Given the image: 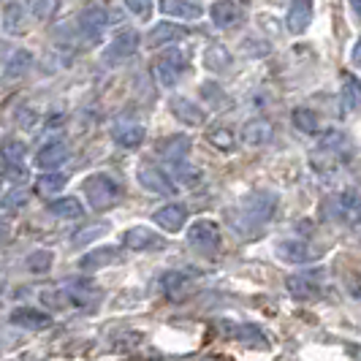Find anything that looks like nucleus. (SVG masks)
<instances>
[{"label": "nucleus", "mask_w": 361, "mask_h": 361, "mask_svg": "<svg viewBox=\"0 0 361 361\" xmlns=\"http://www.w3.org/2000/svg\"><path fill=\"white\" fill-rule=\"evenodd\" d=\"M109 231V223H95V226H87V228H82V234H73L71 242L73 245H85V242H90L95 236L106 234Z\"/></svg>", "instance_id": "40"}, {"label": "nucleus", "mask_w": 361, "mask_h": 361, "mask_svg": "<svg viewBox=\"0 0 361 361\" xmlns=\"http://www.w3.org/2000/svg\"><path fill=\"white\" fill-rule=\"evenodd\" d=\"M286 288L293 299H318L324 293V271L305 269L286 277Z\"/></svg>", "instance_id": "4"}, {"label": "nucleus", "mask_w": 361, "mask_h": 361, "mask_svg": "<svg viewBox=\"0 0 361 361\" xmlns=\"http://www.w3.org/2000/svg\"><path fill=\"white\" fill-rule=\"evenodd\" d=\"M209 17H212L217 27L228 30V27H236L242 22V8L236 6L234 0H217L215 6L209 8Z\"/></svg>", "instance_id": "17"}, {"label": "nucleus", "mask_w": 361, "mask_h": 361, "mask_svg": "<svg viewBox=\"0 0 361 361\" xmlns=\"http://www.w3.org/2000/svg\"><path fill=\"white\" fill-rule=\"evenodd\" d=\"M290 120H293V126L299 128L302 133H310V136L321 133V120H318V114H315L312 109H305V106L293 109Z\"/></svg>", "instance_id": "29"}, {"label": "nucleus", "mask_w": 361, "mask_h": 361, "mask_svg": "<svg viewBox=\"0 0 361 361\" xmlns=\"http://www.w3.org/2000/svg\"><path fill=\"white\" fill-rule=\"evenodd\" d=\"M318 149L326 152V155H331V158H337V161H345L350 155V142L340 130H326L318 139Z\"/></svg>", "instance_id": "18"}, {"label": "nucleus", "mask_w": 361, "mask_h": 361, "mask_svg": "<svg viewBox=\"0 0 361 361\" xmlns=\"http://www.w3.org/2000/svg\"><path fill=\"white\" fill-rule=\"evenodd\" d=\"M17 123H19V128H25V130H33V128L38 126V111L30 106H22L17 111Z\"/></svg>", "instance_id": "41"}, {"label": "nucleus", "mask_w": 361, "mask_h": 361, "mask_svg": "<svg viewBox=\"0 0 361 361\" xmlns=\"http://www.w3.org/2000/svg\"><path fill=\"white\" fill-rule=\"evenodd\" d=\"M106 11L104 8H98V6H90V8H85L82 11V17H79V27L87 33V36L98 38L101 33H104V27H106Z\"/></svg>", "instance_id": "24"}, {"label": "nucleus", "mask_w": 361, "mask_h": 361, "mask_svg": "<svg viewBox=\"0 0 361 361\" xmlns=\"http://www.w3.org/2000/svg\"><path fill=\"white\" fill-rule=\"evenodd\" d=\"M52 261L54 255L49 253V250H36V253H30V258H27V267H30V271H47L52 269Z\"/></svg>", "instance_id": "39"}, {"label": "nucleus", "mask_w": 361, "mask_h": 361, "mask_svg": "<svg viewBox=\"0 0 361 361\" xmlns=\"http://www.w3.org/2000/svg\"><path fill=\"white\" fill-rule=\"evenodd\" d=\"M169 109H171V114L180 120V123H185V126H190V128H199L207 123V114H204V109L196 106L193 101H188V98H171L169 101Z\"/></svg>", "instance_id": "11"}, {"label": "nucleus", "mask_w": 361, "mask_h": 361, "mask_svg": "<svg viewBox=\"0 0 361 361\" xmlns=\"http://www.w3.org/2000/svg\"><path fill=\"white\" fill-rule=\"evenodd\" d=\"M145 136H147V130H145V126H139V123H117V126L111 128V139L120 147H126V149L142 147Z\"/></svg>", "instance_id": "16"}, {"label": "nucleus", "mask_w": 361, "mask_h": 361, "mask_svg": "<svg viewBox=\"0 0 361 361\" xmlns=\"http://www.w3.org/2000/svg\"><path fill=\"white\" fill-rule=\"evenodd\" d=\"M63 161H68V147H66V142H49V145H44L41 149H38L36 155V166L38 169H54V166H60Z\"/></svg>", "instance_id": "21"}, {"label": "nucleus", "mask_w": 361, "mask_h": 361, "mask_svg": "<svg viewBox=\"0 0 361 361\" xmlns=\"http://www.w3.org/2000/svg\"><path fill=\"white\" fill-rule=\"evenodd\" d=\"M188 152H190V139H188V136H171V139H166L161 145V155L169 158L171 163L182 161Z\"/></svg>", "instance_id": "30"}, {"label": "nucleus", "mask_w": 361, "mask_h": 361, "mask_svg": "<svg viewBox=\"0 0 361 361\" xmlns=\"http://www.w3.org/2000/svg\"><path fill=\"white\" fill-rule=\"evenodd\" d=\"M66 177L63 174H44V177H38L36 180V193L38 196H57L63 188H66Z\"/></svg>", "instance_id": "33"}, {"label": "nucleus", "mask_w": 361, "mask_h": 361, "mask_svg": "<svg viewBox=\"0 0 361 361\" xmlns=\"http://www.w3.org/2000/svg\"><path fill=\"white\" fill-rule=\"evenodd\" d=\"M274 212H277V193H271V190H250L239 204V215L253 228L269 223Z\"/></svg>", "instance_id": "2"}, {"label": "nucleus", "mask_w": 361, "mask_h": 361, "mask_svg": "<svg viewBox=\"0 0 361 361\" xmlns=\"http://www.w3.org/2000/svg\"><path fill=\"white\" fill-rule=\"evenodd\" d=\"M123 245H126L128 250H133V253H147V250L163 247L166 242L155 231H149L147 226H133V228H128L126 234H123Z\"/></svg>", "instance_id": "9"}, {"label": "nucleus", "mask_w": 361, "mask_h": 361, "mask_svg": "<svg viewBox=\"0 0 361 361\" xmlns=\"http://www.w3.org/2000/svg\"><path fill=\"white\" fill-rule=\"evenodd\" d=\"M343 101L348 109H361V82L356 76H343Z\"/></svg>", "instance_id": "34"}, {"label": "nucleus", "mask_w": 361, "mask_h": 361, "mask_svg": "<svg viewBox=\"0 0 361 361\" xmlns=\"http://www.w3.org/2000/svg\"><path fill=\"white\" fill-rule=\"evenodd\" d=\"M161 11L174 19H185V22L201 19V14H204V8L193 0H161Z\"/></svg>", "instance_id": "20"}, {"label": "nucleus", "mask_w": 361, "mask_h": 361, "mask_svg": "<svg viewBox=\"0 0 361 361\" xmlns=\"http://www.w3.org/2000/svg\"><path fill=\"white\" fill-rule=\"evenodd\" d=\"M152 220L161 226L163 231L177 234V231H182V226H185V220H188V209H185L182 204H166L161 209H155Z\"/></svg>", "instance_id": "13"}, {"label": "nucleus", "mask_w": 361, "mask_h": 361, "mask_svg": "<svg viewBox=\"0 0 361 361\" xmlns=\"http://www.w3.org/2000/svg\"><path fill=\"white\" fill-rule=\"evenodd\" d=\"M136 49H139V33L130 30V27H126V30H120L117 36L111 38V44H109V49H106V60L109 63L128 60Z\"/></svg>", "instance_id": "10"}, {"label": "nucleus", "mask_w": 361, "mask_h": 361, "mask_svg": "<svg viewBox=\"0 0 361 361\" xmlns=\"http://www.w3.org/2000/svg\"><path fill=\"white\" fill-rule=\"evenodd\" d=\"M188 242H190L196 250H201V253H217V250H220V242H223L220 226H217L215 220L201 217V220H196V223L188 228Z\"/></svg>", "instance_id": "5"}, {"label": "nucleus", "mask_w": 361, "mask_h": 361, "mask_svg": "<svg viewBox=\"0 0 361 361\" xmlns=\"http://www.w3.org/2000/svg\"><path fill=\"white\" fill-rule=\"evenodd\" d=\"M95 293H98V288H95L92 283H87V280H76L73 286L66 288L68 305H73V307H85V305L95 302Z\"/></svg>", "instance_id": "26"}, {"label": "nucleus", "mask_w": 361, "mask_h": 361, "mask_svg": "<svg viewBox=\"0 0 361 361\" xmlns=\"http://www.w3.org/2000/svg\"><path fill=\"white\" fill-rule=\"evenodd\" d=\"M54 8H57V0H36V3H33L36 19H49L54 14Z\"/></svg>", "instance_id": "43"}, {"label": "nucleus", "mask_w": 361, "mask_h": 361, "mask_svg": "<svg viewBox=\"0 0 361 361\" xmlns=\"http://www.w3.org/2000/svg\"><path fill=\"white\" fill-rule=\"evenodd\" d=\"M350 8H353V11L361 17V0H350Z\"/></svg>", "instance_id": "46"}, {"label": "nucleus", "mask_w": 361, "mask_h": 361, "mask_svg": "<svg viewBox=\"0 0 361 361\" xmlns=\"http://www.w3.org/2000/svg\"><path fill=\"white\" fill-rule=\"evenodd\" d=\"M114 258H117V247H95V250H90V253H85L79 258V269H104L109 264H114Z\"/></svg>", "instance_id": "25"}, {"label": "nucleus", "mask_w": 361, "mask_h": 361, "mask_svg": "<svg viewBox=\"0 0 361 361\" xmlns=\"http://www.w3.org/2000/svg\"><path fill=\"white\" fill-rule=\"evenodd\" d=\"M204 66H207L209 71L223 73L226 68H231V54H228L226 47L212 44V47H207V52H204Z\"/></svg>", "instance_id": "28"}, {"label": "nucleus", "mask_w": 361, "mask_h": 361, "mask_svg": "<svg viewBox=\"0 0 361 361\" xmlns=\"http://www.w3.org/2000/svg\"><path fill=\"white\" fill-rule=\"evenodd\" d=\"M185 283H188V274H182V271H166L161 277V288L169 293V296H177L182 288H185Z\"/></svg>", "instance_id": "37"}, {"label": "nucleus", "mask_w": 361, "mask_h": 361, "mask_svg": "<svg viewBox=\"0 0 361 361\" xmlns=\"http://www.w3.org/2000/svg\"><path fill=\"white\" fill-rule=\"evenodd\" d=\"M245 3H247V0H245Z\"/></svg>", "instance_id": "47"}, {"label": "nucleus", "mask_w": 361, "mask_h": 361, "mask_svg": "<svg viewBox=\"0 0 361 361\" xmlns=\"http://www.w3.org/2000/svg\"><path fill=\"white\" fill-rule=\"evenodd\" d=\"M185 36H188V30H185V27L174 25V22H161V25H155V27L149 30V36H147V44H149V47H163V44H174V41H182Z\"/></svg>", "instance_id": "22"}, {"label": "nucleus", "mask_w": 361, "mask_h": 361, "mask_svg": "<svg viewBox=\"0 0 361 361\" xmlns=\"http://www.w3.org/2000/svg\"><path fill=\"white\" fill-rule=\"evenodd\" d=\"M82 201L73 199V196H66V199H54L49 204V215L60 217V220H76V217H82Z\"/></svg>", "instance_id": "27"}, {"label": "nucleus", "mask_w": 361, "mask_h": 361, "mask_svg": "<svg viewBox=\"0 0 361 361\" xmlns=\"http://www.w3.org/2000/svg\"><path fill=\"white\" fill-rule=\"evenodd\" d=\"M274 253L280 255L283 261H288V264H310V261H315L321 255L305 239H280L274 245Z\"/></svg>", "instance_id": "8"}, {"label": "nucleus", "mask_w": 361, "mask_h": 361, "mask_svg": "<svg viewBox=\"0 0 361 361\" xmlns=\"http://www.w3.org/2000/svg\"><path fill=\"white\" fill-rule=\"evenodd\" d=\"M324 215L334 223H343L350 228H361V190L345 188L340 193L324 201Z\"/></svg>", "instance_id": "1"}, {"label": "nucleus", "mask_w": 361, "mask_h": 361, "mask_svg": "<svg viewBox=\"0 0 361 361\" xmlns=\"http://www.w3.org/2000/svg\"><path fill=\"white\" fill-rule=\"evenodd\" d=\"M185 68H188V57L174 49V52L163 54L161 60H155L152 73H155V79H158L161 87H174V85L180 82V76Z\"/></svg>", "instance_id": "6"}, {"label": "nucleus", "mask_w": 361, "mask_h": 361, "mask_svg": "<svg viewBox=\"0 0 361 361\" xmlns=\"http://www.w3.org/2000/svg\"><path fill=\"white\" fill-rule=\"evenodd\" d=\"M207 142H209L212 147H217V149H223V152H231V149L236 147V136H234V130H231V128L217 126L207 133Z\"/></svg>", "instance_id": "32"}, {"label": "nucleus", "mask_w": 361, "mask_h": 361, "mask_svg": "<svg viewBox=\"0 0 361 361\" xmlns=\"http://www.w3.org/2000/svg\"><path fill=\"white\" fill-rule=\"evenodd\" d=\"M126 6L130 8V14H136L139 19H147L152 14V0H126Z\"/></svg>", "instance_id": "42"}, {"label": "nucleus", "mask_w": 361, "mask_h": 361, "mask_svg": "<svg viewBox=\"0 0 361 361\" xmlns=\"http://www.w3.org/2000/svg\"><path fill=\"white\" fill-rule=\"evenodd\" d=\"M27 201H30V193H27V190H22V188H8V193L3 196L0 207H3L6 212H19Z\"/></svg>", "instance_id": "36"}, {"label": "nucleus", "mask_w": 361, "mask_h": 361, "mask_svg": "<svg viewBox=\"0 0 361 361\" xmlns=\"http://www.w3.org/2000/svg\"><path fill=\"white\" fill-rule=\"evenodd\" d=\"M25 152H27V147L22 145L19 139H6L0 145V158L8 163V166H19V163L25 161Z\"/></svg>", "instance_id": "35"}, {"label": "nucleus", "mask_w": 361, "mask_h": 361, "mask_svg": "<svg viewBox=\"0 0 361 361\" xmlns=\"http://www.w3.org/2000/svg\"><path fill=\"white\" fill-rule=\"evenodd\" d=\"M14 326H22V329H30V331H41V329H49L52 326V315L41 312V310L33 307H17L8 318Z\"/></svg>", "instance_id": "15"}, {"label": "nucleus", "mask_w": 361, "mask_h": 361, "mask_svg": "<svg viewBox=\"0 0 361 361\" xmlns=\"http://www.w3.org/2000/svg\"><path fill=\"white\" fill-rule=\"evenodd\" d=\"M136 180H139V185H142L145 190L158 193V196H174V193H177L174 180H171L166 171H161L158 166H139Z\"/></svg>", "instance_id": "7"}, {"label": "nucleus", "mask_w": 361, "mask_h": 361, "mask_svg": "<svg viewBox=\"0 0 361 361\" xmlns=\"http://www.w3.org/2000/svg\"><path fill=\"white\" fill-rule=\"evenodd\" d=\"M3 27H6V33H22L25 30V8L19 3H8L3 8Z\"/></svg>", "instance_id": "31"}, {"label": "nucleus", "mask_w": 361, "mask_h": 361, "mask_svg": "<svg viewBox=\"0 0 361 361\" xmlns=\"http://www.w3.org/2000/svg\"><path fill=\"white\" fill-rule=\"evenodd\" d=\"M350 60H353V66H361V38L353 44V52H350Z\"/></svg>", "instance_id": "44"}, {"label": "nucleus", "mask_w": 361, "mask_h": 361, "mask_svg": "<svg viewBox=\"0 0 361 361\" xmlns=\"http://www.w3.org/2000/svg\"><path fill=\"white\" fill-rule=\"evenodd\" d=\"M174 174H177V180H180L182 185H196V182H201L199 169L185 161H174Z\"/></svg>", "instance_id": "38"}, {"label": "nucleus", "mask_w": 361, "mask_h": 361, "mask_svg": "<svg viewBox=\"0 0 361 361\" xmlns=\"http://www.w3.org/2000/svg\"><path fill=\"white\" fill-rule=\"evenodd\" d=\"M85 196L90 201L92 209H98V212H104L109 207H114V201L120 199V185L106 177V174H92L85 180Z\"/></svg>", "instance_id": "3"}, {"label": "nucleus", "mask_w": 361, "mask_h": 361, "mask_svg": "<svg viewBox=\"0 0 361 361\" xmlns=\"http://www.w3.org/2000/svg\"><path fill=\"white\" fill-rule=\"evenodd\" d=\"M271 136H274V130L267 120H250V123H245L242 128V139H245V145L250 147H264L271 142Z\"/></svg>", "instance_id": "23"}, {"label": "nucleus", "mask_w": 361, "mask_h": 361, "mask_svg": "<svg viewBox=\"0 0 361 361\" xmlns=\"http://www.w3.org/2000/svg\"><path fill=\"white\" fill-rule=\"evenodd\" d=\"M30 66H33V54L27 52V49H14L11 57H6L3 79L6 82H17V79H22L25 73L30 71Z\"/></svg>", "instance_id": "19"}, {"label": "nucleus", "mask_w": 361, "mask_h": 361, "mask_svg": "<svg viewBox=\"0 0 361 361\" xmlns=\"http://www.w3.org/2000/svg\"><path fill=\"white\" fill-rule=\"evenodd\" d=\"M6 239H8V226H3V223H0V245H3Z\"/></svg>", "instance_id": "45"}, {"label": "nucleus", "mask_w": 361, "mask_h": 361, "mask_svg": "<svg viewBox=\"0 0 361 361\" xmlns=\"http://www.w3.org/2000/svg\"><path fill=\"white\" fill-rule=\"evenodd\" d=\"M312 22V0H290L286 25L293 36H302Z\"/></svg>", "instance_id": "12"}, {"label": "nucleus", "mask_w": 361, "mask_h": 361, "mask_svg": "<svg viewBox=\"0 0 361 361\" xmlns=\"http://www.w3.org/2000/svg\"><path fill=\"white\" fill-rule=\"evenodd\" d=\"M223 331L226 334H231L234 340L245 345H253V348H269V340H267V334L253 324H223Z\"/></svg>", "instance_id": "14"}]
</instances>
